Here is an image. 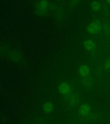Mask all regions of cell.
Returning <instances> with one entry per match:
<instances>
[{"instance_id": "cell-1", "label": "cell", "mask_w": 110, "mask_h": 124, "mask_svg": "<svg viewBox=\"0 0 110 124\" xmlns=\"http://www.w3.org/2000/svg\"><path fill=\"white\" fill-rule=\"evenodd\" d=\"M6 57L8 60L15 63H19L23 60V57L21 52L17 49L9 51Z\"/></svg>"}, {"instance_id": "cell-2", "label": "cell", "mask_w": 110, "mask_h": 124, "mask_svg": "<svg viewBox=\"0 0 110 124\" xmlns=\"http://www.w3.org/2000/svg\"><path fill=\"white\" fill-rule=\"evenodd\" d=\"M102 28V23L100 20L94 19L89 24L87 28V32L91 35H95L100 31Z\"/></svg>"}, {"instance_id": "cell-3", "label": "cell", "mask_w": 110, "mask_h": 124, "mask_svg": "<svg viewBox=\"0 0 110 124\" xmlns=\"http://www.w3.org/2000/svg\"><path fill=\"white\" fill-rule=\"evenodd\" d=\"M49 6V3L47 0H41L36 6V14L40 16L46 15L48 12Z\"/></svg>"}, {"instance_id": "cell-4", "label": "cell", "mask_w": 110, "mask_h": 124, "mask_svg": "<svg viewBox=\"0 0 110 124\" xmlns=\"http://www.w3.org/2000/svg\"><path fill=\"white\" fill-rule=\"evenodd\" d=\"M65 99L67 101L68 105L71 107H75L80 103V97L77 93L73 91L69 95L65 96Z\"/></svg>"}, {"instance_id": "cell-5", "label": "cell", "mask_w": 110, "mask_h": 124, "mask_svg": "<svg viewBox=\"0 0 110 124\" xmlns=\"http://www.w3.org/2000/svg\"><path fill=\"white\" fill-rule=\"evenodd\" d=\"M58 90L61 94L65 96L69 95L73 92V87L70 84L67 82H64L60 84Z\"/></svg>"}, {"instance_id": "cell-6", "label": "cell", "mask_w": 110, "mask_h": 124, "mask_svg": "<svg viewBox=\"0 0 110 124\" xmlns=\"http://www.w3.org/2000/svg\"><path fill=\"white\" fill-rule=\"evenodd\" d=\"M81 84L84 87L87 88H91L94 85V80L92 76L90 75L81 77Z\"/></svg>"}, {"instance_id": "cell-7", "label": "cell", "mask_w": 110, "mask_h": 124, "mask_svg": "<svg viewBox=\"0 0 110 124\" xmlns=\"http://www.w3.org/2000/svg\"><path fill=\"white\" fill-rule=\"evenodd\" d=\"M91 107L87 103L81 105L78 109V114L80 117L87 116L90 113Z\"/></svg>"}, {"instance_id": "cell-8", "label": "cell", "mask_w": 110, "mask_h": 124, "mask_svg": "<svg viewBox=\"0 0 110 124\" xmlns=\"http://www.w3.org/2000/svg\"><path fill=\"white\" fill-rule=\"evenodd\" d=\"M83 45L86 50L91 52L96 50V45L95 42L92 40H87L84 41Z\"/></svg>"}, {"instance_id": "cell-9", "label": "cell", "mask_w": 110, "mask_h": 124, "mask_svg": "<svg viewBox=\"0 0 110 124\" xmlns=\"http://www.w3.org/2000/svg\"><path fill=\"white\" fill-rule=\"evenodd\" d=\"M78 72L81 77H86L90 75L91 69L87 65H83L80 67Z\"/></svg>"}, {"instance_id": "cell-10", "label": "cell", "mask_w": 110, "mask_h": 124, "mask_svg": "<svg viewBox=\"0 0 110 124\" xmlns=\"http://www.w3.org/2000/svg\"><path fill=\"white\" fill-rule=\"evenodd\" d=\"M98 115L97 113H90L87 116L84 117H81V120L82 122H87V121H93L96 120L98 118Z\"/></svg>"}, {"instance_id": "cell-11", "label": "cell", "mask_w": 110, "mask_h": 124, "mask_svg": "<svg viewBox=\"0 0 110 124\" xmlns=\"http://www.w3.org/2000/svg\"><path fill=\"white\" fill-rule=\"evenodd\" d=\"M43 110L46 113H49L52 112L54 109V106L50 102H46L44 103L43 107Z\"/></svg>"}, {"instance_id": "cell-12", "label": "cell", "mask_w": 110, "mask_h": 124, "mask_svg": "<svg viewBox=\"0 0 110 124\" xmlns=\"http://www.w3.org/2000/svg\"><path fill=\"white\" fill-rule=\"evenodd\" d=\"M91 9L93 11L97 12L99 11L101 9V4L97 0H93L90 4Z\"/></svg>"}, {"instance_id": "cell-13", "label": "cell", "mask_w": 110, "mask_h": 124, "mask_svg": "<svg viewBox=\"0 0 110 124\" xmlns=\"http://www.w3.org/2000/svg\"><path fill=\"white\" fill-rule=\"evenodd\" d=\"M9 48L10 45H5L0 46V56H3L7 53Z\"/></svg>"}, {"instance_id": "cell-14", "label": "cell", "mask_w": 110, "mask_h": 124, "mask_svg": "<svg viewBox=\"0 0 110 124\" xmlns=\"http://www.w3.org/2000/svg\"><path fill=\"white\" fill-rule=\"evenodd\" d=\"M103 30L106 37L110 35V24L109 23H106L103 25Z\"/></svg>"}, {"instance_id": "cell-15", "label": "cell", "mask_w": 110, "mask_h": 124, "mask_svg": "<svg viewBox=\"0 0 110 124\" xmlns=\"http://www.w3.org/2000/svg\"><path fill=\"white\" fill-rule=\"evenodd\" d=\"M63 15V10L62 8H57L56 12V17L58 19H62Z\"/></svg>"}, {"instance_id": "cell-16", "label": "cell", "mask_w": 110, "mask_h": 124, "mask_svg": "<svg viewBox=\"0 0 110 124\" xmlns=\"http://www.w3.org/2000/svg\"><path fill=\"white\" fill-rule=\"evenodd\" d=\"M103 11L104 12L105 15L107 16H109V14H110V12L109 11V9H108L106 2H103Z\"/></svg>"}, {"instance_id": "cell-17", "label": "cell", "mask_w": 110, "mask_h": 124, "mask_svg": "<svg viewBox=\"0 0 110 124\" xmlns=\"http://www.w3.org/2000/svg\"><path fill=\"white\" fill-rule=\"evenodd\" d=\"M57 9V6L55 3H49L48 9L51 11H54V10H56Z\"/></svg>"}, {"instance_id": "cell-18", "label": "cell", "mask_w": 110, "mask_h": 124, "mask_svg": "<svg viewBox=\"0 0 110 124\" xmlns=\"http://www.w3.org/2000/svg\"><path fill=\"white\" fill-rule=\"evenodd\" d=\"M103 68L101 66H99L97 68L96 72V74L97 76H100L101 74L103 73Z\"/></svg>"}, {"instance_id": "cell-19", "label": "cell", "mask_w": 110, "mask_h": 124, "mask_svg": "<svg viewBox=\"0 0 110 124\" xmlns=\"http://www.w3.org/2000/svg\"><path fill=\"white\" fill-rule=\"evenodd\" d=\"M79 2V0H71V4L72 6H75Z\"/></svg>"}, {"instance_id": "cell-20", "label": "cell", "mask_w": 110, "mask_h": 124, "mask_svg": "<svg viewBox=\"0 0 110 124\" xmlns=\"http://www.w3.org/2000/svg\"><path fill=\"white\" fill-rule=\"evenodd\" d=\"M105 2L106 4H110V0H105Z\"/></svg>"}, {"instance_id": "cell-21", "label": "cell", "mask_w": 110, "mask_h": 124, "mask_svg": "<svg viewBox=\"0 0 110 124\" xmlns=\"http://www.w3.org/2000/svg\"><path fill=\"white\" fill-rule=\"evenodd\" d=\"M108 70H110V64H109V67H108Z\"/></svg>"}, {"instance_id": "cell-22", "label": "cell", "mask_w": 110, "mask_h": 124, "mask_svg": "<svg viewBox=\"0 0 110 124\" xmlns=\"http://www.w3.org/2000/svg\"><path fill=\"white\" fill-rule=\"evenodd\" d=\"M57 1H62V0H57Z\"/></svg>"}, {"instance_id": "cell-23", "label": "cell", "mask_w": 110, "mask_h": 124, "mask_svg": "<svg viewBox=\"0 0 110 124\" xmlns=\"http://www.w3.org/2000/svg\"><path fill=\"white\" fill-rule=\"evenodd\" d=\"M109 24H110V20H109Z\"/></svg>"}, {"instance_id": "cell-24", "label": "cell", "mask_w": 110, "mask_h": 124, "mask_svg": "<svg viewBox=\"0 0 110 124\" xmlns=\"http://www.w3.org/2000/svg\"><path fill=\"white\" fill-rule=\"evenodd\" d=\"M0 45H1V43L0 42Z\"/></svg>"}]
</instances>
